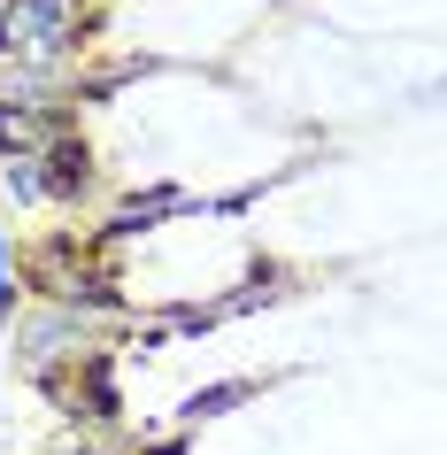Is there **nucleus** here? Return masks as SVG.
I'll return each instance as SVG.
<instances>
[{"label": "nucleus", "instance_id": "7ed1b4c3", "mask_svg": "<svg viewBox=\"0 0 447 455\" xmlns=\"http://www.w3.org/2000/svg\"><path fill=\"white\" fill-rule=\"evenodd\" d=\"M247 394H255V379L201 386V394H186V402H178V417H186V425H209V417H224V409H232V402H247Z\"/></svg>", "mask_w": 447, "mask_h": 455}, {"label": "nucleus", "instance_id": "f257e3e1", "mask_svg": "<svg viewBox=\"0 0 447 455\" xmlns=\"http://www.w3.org/2000/svg\"><path fill=\"white\" fill-rule=\"evenodd\" d=\"M108 31V0H0V77L77 93L70 77Z\"/></svg>", "mask_w": 447, "mask_h": 455}, {"label": "nucleus", "instance_id": "f03ea898", "mask_svg": "<svg viewBox=\"0 0 447 455\" xmlns=\"http://www.w3.org/2000/svg\"><path fill=\"white\" fill-rule=\"evenodd\" d=\"M0 193L16 201V209H85L100 193V155L85 132H70V140H54L47 155H24V163L0 170Z\"/></svg>", "mask_w": 447, "mask_h": 455}, {"label": "nucleus", "instance_id": "39448f33", "mask_svg": "<svg viewBox=\"0 0 447 455\" xmlns=\"http://www.w3.org/2000/svg\"><path fill=\"white\" fill-rule=\"evenodd\" d=\"M54 455H116V448H100V440H77V448H54Z\"/></svg>", "mask_w": 447, "mask_h": 455}, {"label": "nucleus", "instance_id": "20e7f679", "mask_svg": "<svg viewBox=\"0 0 447 455\" xmlns=\"http://www.w3.org/2000/svg\"><path fill=\"white\" fill-rule=\"evenodd\" d=\"M24 263H16V247H8V224H0V332H16V316H24Z\"/></svg>", "mask_w": 447, "mask_h": 455}]
</instances>
